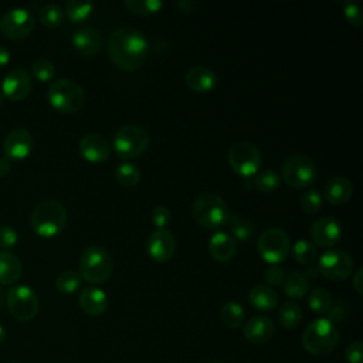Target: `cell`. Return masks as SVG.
<instances>
[{
  "label": "cell",
  "instance_id": "277c9868",
  "mask_svg": "<svg viewBox=\"0 0 363 363\" xmlns=\"http://www.w3.org/2000/svg\"><path fill=\"white\" fill-rule=\"evenodd\" d=\"M339 342V330L328 318H318L312 320L303 330L302 346L313 356H323L330 353Z\"/></svg>",
  "mask_w": 363,
  "mask_h": 363
},
{
  "label": "cell",
  "instance_id": "836d02e7",
  "mask_svg": "<svg viewBox=\"0 0 363 363\" xmlns=\"http://www.w3.org/2000/svg\"><path fill=\"white\" fill-rule=\"evenodd\" d=\"M332 303V295L323 288H315L308 296V305L315 313H328Z\"/></svg>",
  "mask_w": 363,
  "mask_h": 363
},
{
  "label": "cell",
  "instance_id": "4fadbf2b",
  "mask_svg": "<svg viewBox=\"0 0 363 363\" xmlns=\"http://www.w3.org/2000/svg\"><path fill=\"white\" fill-rule=\"evenodd\" d=\"M34 28V17L24 7H13L3 13L0 18L1 33L13 40L28 35Z\"/></svg>",
  "mask_w": 363,
  "mask_h": 363
},
{
  "label": "cell",
  "instance_id": "60d3db41",
  "mask_svg": "<svg viewBox=\"0 0 363 363\" xmlns=\"http://www.w3.org/2000/svg\"><path fill=\"white\" fill-rule=\"evenodd\" d=\"M343 14H345L346 20L349 21V24H352L353 27H362L363 18H362V13H360L357 3H354L352 0H346L343 3Z\"/></svg>",
  "mask_w": 363,
  "mask_h": 363
},
{
  "label": "cell",
  "instance_id": "484cf974",
  "mask_svg": "<svg viewBox=\"0 0 363 363\" xmlns=\"http://www.w3.org/2000/svg\"><path fill=\"white\" fill-rule=\"evenodd\" d=\"M23 272L21 261L10 251H0V284L10 285L16 282Z\"/></svg>",
  "mask_w": 363,
  "mask_h": 363
},
{
  "label": "cell",
  "instance_id": "ba28073f",
  "mask_svg": "<svg viewBox=\"0 0 363 363\" xmlns=\"http://www.w3.org/2000/svg\"><path fill=\"white\" fill-rule=\"evenodd\" d=\"M281 176L286 186L294 189H305L315 183L318 169L309 156L294 153L284 160L281 166Z\"/></svg>",
  "mask_w": 363,
  "mask_h": 363
},
{
  "label": "cell",
  "instance_id": "f546056e",
  "mask_svg": "<svg viewBox=\"0 0 363 363\" xmlns=\"http://www.w3.org/2000/svg\"><path fill=\"white\" fill-rule=\"evenodd\" d=\"M220 316H221V320L225 326L231 328V329H235L238 326H241L245 320V311L244 308L238 303V302H234V301H228L223 305L221 308V312H220Z\"/></svg>",
  "mask_w": 363,
  "mask_h": 363
},
{
  "label": "cell",
  "instance_id": "30bf717a",
  "mask_svg": "<svg viewBox=\"0 0 363 363\" xmlns=\"http://www.w3.org/2000/svg\"><path fill=\"white\" fill-rule=\"evenodd\" d=\"M291 248L286 231L279 227L265 228L257 242L258 254L269 265H279L288 255Z\"/></svg>",
  "mask_w": 363,
  "mask_h": 363
},
{
  "label": "cell",
  "instance_id": "f5cc1de1",
  "mask_svg": "<svg viewBox=\"0 0 363 363\" xmlns=\"http://www.w3.org/2000/svg\"><path fill=\"white\" fill-rule=\"evenodd\" d=\"M208 363H218V362H208Z\"/></svg>",
  "mask_w": 363,
  "mask_h": 363
},
{
  "label": "cell",
  "instance_id": "5bb4252c",
  "mask_svg": "<svg viewBox=\"0 0 363 363\" xmlns=\"http://www.w3.org/2000/svg\"><path fill=\"white\" fill-rule=\"evenodd\" d=\"M147 254L156 262H167L176 251V238L167 228L155 230L150 233L146 242Z\"/></svg>",
  "mask_w": 363,
  "mask_h": 363
},
{
  "label": "cell",
  "instance_id": "8fae6325",
  "mask_svg": "<svg viewBox=\"0 0 363 363\" xmlns=\"http://www.w3.org/2000/svg\"><path fill=\"white\" fill-rule=\"evenodd\" d=\"M353 258L349 252L339 248H329L318 262V272L330 281H345L353 272Z\"/></svg>",
  "mask_w": 363,
  "mask_h": 363
},
{
  "label": "cell",
  "instance_id": "44dd1931",
  "mask_svg": "<svg viewBox=\"0 0 363 363\" xmlns=\"http://www.w3.org/2000/svg\"><path fill=\"white\" fill-rule=\"evenodd\" d=\"M184 82L189 89L197 94H204L213 91L217 86V75L208 67L194 65L186 72Z\"/></svg>",
  "mask_w": 363,
  "mask_h": 363
},
{
  "label": "cell",
  "instance_id": "83f0119b",
  "mask_svg": "<svg viewBox=\"0 0 363 363\" xmlns=\"http://www.w3.org/2000/svg\"><path fill=\"white\" fill-rule=\"evenodd\" d=\"M250 189H255L261 193H272L275 191L281 184V177L277 172L267 169L262 172H258L251 179H245Z\"/></svg>",
  "mask_w": 363,
  "mask_h": 363
},
{
  "label": "cell",
  "instance_id": "7bdbcfd3",
  "mask_svg": "<svg viewBox=\"0 0 363 363\" xmlns=\"http://www.w3.org/2000/svg\"><path fill=\"white\" fill-rule=\"evenodd\" d=\"M285 271L279 267V265H269L267 269H265V274H264V278L268 284V286H278L284 282L285 279Z\"/></svg>",
  "mask_w": 363,
  "mask_h": 363
},
{
  "label": "cell",
  "instance_id": "681fc988",
  "mask_svg": "<svg viewBox=\"0 0 363 363\" xmlns=\"http://www.w3.org/2000/svg\"><path fill=\"white\" fill-rule=\"evenodd\" d=\"M9 60H10V52H9V50H7L6 47L0 45V67L6 65V64L9 62Z\"/></svg>",
  "mask_w": 363,
  "mask_h": 363
},
{
  "label": "cell",
  "instance_id": "816d5d0a",
  "mask_svg": "<svg viewBox=\"0 0 363 363\" xmlns=\"http://www.w3.org/2000/svg\"><path fill=\"white\" fill-rule=\"evenodd\" d=\"M3 102H4V95L0 92V106L3 105Z\"/></svg>",
  "mask_w": 363,
  "mask_h": 363
},
{
  "label": "cell",
  "instance_id": "ffe728a7",
  "mask_svg": "<svg viewBox=\"0 0 363 363\" xmlns=\"http://www.w3.org/2000/svg\"><path fill=\"white\" fill-rule=\"evenodd\" d=\"M242 333L247 340L255 345L267 343L275 333L274 322L268 316L255 315L250 318L242 329Z\"/></svg>",
  "mask_w": 363,
  "mask_h": 363
},
{
  "label": "cell",
  "instance_id": "5b68a950",
  "mask_svg": "<svg viewBox=\"0 0 363 363\" xmlns=\"http://www.w3.org/2000/svg\"><path fill=\"white\" fill-rule=\"evenodd\" d=\"M113 271L111 254L99 245L86 247L79 257V277L89 284L106 282Z\"/></svg>",
  "mask_w": 363,
  "mask_h": 363
},
{
  "label": "cell",
  "instance_id": "d4e9b609",
  "mask_svg": "<svg viewBox=\"0 0 363 363\" xmlns=\"http://www.w3.org/2000/svg\"><path fill=\"white\" fill-rule=\"evenodd\" d=\"M250 303L258 311H272L278 305V294L268 285H254L248 292Z\"/></svg>",
  "mask_w": 363,
  "mask_h": 363
},
{
  "label": "cell",
  "instance_id": "1f68e13d",
  "mask_svg": "<svg viewBox=\"0 0 363 363\" xmlns=\"http://www.w3.org/2000/svg\"><path fill=\"white\" fill-rule=\"evenodd\" d=\"M92 10H94V4L91 1L68 0L65 3L64 13L72 23H81L92 14Z\"/></svg>",
  "mask_w": 363,
  "mask_h": 363
},
{
  "label": "cell",
  "instance_id": "9c48e42d",
  "mask_svg": "<svg viewBox=\"0 0 363 363\" xmlns=\"http://www.w3.org/2000/svg\"><path fill=\"white\" fill-rule=\"evenodd\" d=\"M227 162L234 173L244 179H251L261 167L262 155L254 143L240 140L230 146L227 152Z\"/></svg>",
  "mask_w": 363,
  "mask_h": 363
},
{
  "label": "cell",
  "instance_id": "603a6c76",
  "mask_svg": "<svg viewBox=\"0 0 363 363\" xmlns=\"http://www.w3.org/2000/svg\"><path fill=\"white\" fill-rule=\"evenodd\" d=\"M78 303L81 309L91 316L102 315L108 309V296L98 286H86L79 292Z\"/></svg>",
  "mask_w": 363,
  "mask_h": 363
},
{
  "label": "cell",
  "instance_id": "3957f363",
  "mask_svg": "<svg viewBox=\"0 0 363 363\" xmlns=\"http://www.w3.org/2000/svg\"><path fill=\"white\" fill-rule=\"evenodd\" d=\"M194 221L207 230H218L227 224L230 210L224 199L216 193H203L191 204Z\"/></svg>",
  "mask_w": 363,
  "mask_h": 363
},
{
  "label": "cell",
  "instance_id": "4dcf8cb0",
  "mask_svg": "<svg viewBox=\"0 0 363 363\" xmlns=\"http://www.w3.org/2000/svg\"><path fill=\"white\" fill-rule=\"evenodd\" d=\"M289 251L292 252V257L296 262L303 264V265H309L312 264L316 257H318V250L316 245L308 240H298L292 244V247L289 248Z\"/></svg>",
  "mask_w": 363,
  "mask_h": 363
},
{
  "label": "cell",
  "instance_id": "b9f144b4",
  "mask_svg": "<svg viewBox=\"0 0 363 363\" xmlns=\"http://www.w3.org/2000/svg\"><path fill=\"white\" fill-rule=\"evenodd\" d=\"M172 220V213L164 206H156L152 211V221L156 227V230L166 228Z\"/></svg>",
  "mask_w": 363,
  "mask_h": 363
},
{
  "label": "cell",
  "instance_id": "9a60e30c",
  "mask_svg": "<svg viewBox=\"0 0 363 363\" xmlns=\"http://www.w3.org/2000/svg\"><path fill=\"white\" fill-rule=\"evenodd\" d=\"M342 237V225L335 217H320L311 227V238L315 245L330 248Z\"/></svg>",
  "mask_w": 363,
  "mask_h": 363
},
{
  "label": "cell",
  "instance_id": "ac0fdd59",
  "mask_svg": "<svg viewBox=\"0 0 363 363\" xmlns=\"http://www.w3.org/2000/svg\"><path fill=\"white\" fill-rule=\"evenodd\" d=\"M81 156L91 163H102L109 157L111 146L108 140L99 133H86L81 138L78 145Z\"/></svg>",
  "mask_w": 363,
  "mask_h": 363
},
{
  "label": "cell",
  "instance_id": "ab89813d",
  "mask_svg": "<svg viewBox=\"0 0 363 363\" xmlns=\"http://www.w3.org/2000/svg\"><path fill=\"white\" fill-rule=\"evenodd\" d=\"M33 74L40 81H50L55 75V67L54 64L47 58H38L33 62Z\"/></svg>",
  "mask_w": 363,
  "mask_h": 363
},
{
  "label": "cell",
  "instance_id": "74e56055",
  "mask_svg": "<svg viewBox=\"0 0 363 363\" xmlns=\"http://www.w3.org/2000/svg\"><path fill=\"white\" fill-rule=\"evenodd\" d=\"M40 21L47 27H57L64 20V10L54 3H48L43 6L38 11Z\"/></svg>",
  "mask_w": 363,
  "mask_h": 363
},
{
  "label": "cell",
  "instance_id": "4316f807",
  "mask_svg": "<svg viewBox=\"0 0 363 363\" xmlns=\"http://www.w3.org/2000/svg\"><path fill=\"white\" fill-rule=\"evenodd\" d=\"M282 284L285 295L292 299H302L309 289V281L299 271H291L286 274Z\"/></svg>",
  "mask_w": 363,
  "mask_h": 363
},
{
  "label": "cell",
  "instance_id": "52a82bcc",
  "mask_svg": "<svg viewBox=\"0 0 363 363\" xmlns=\"http://www.w3.org/2000/svg\"><path fill=\"white\" fill-rule=\"evenodd\" d=\"M150 138L146 129L128 123L121 126L113 136V152L119 159L129 160L140 156L149 146Z\"/></svg>",
  "mask_w": 363,
  "mask_h": 363
},
{
  "label": "cell",
  "instance_id": "ee69618b",
  "mask_svg": "<svg viewBox=\"0 0 363 363\" xmlns=\"http://www.w3.org/2000/svg\"><path fill=\"white\" fill-rule=\"evenodd\" d=\"M345 357L347 363H363V343L354 340L345 349Z\"/></svg>",
  "mask_w": 363,
  "mask_h": 363
},
{
  "label": "cell",
  "instance_id": "f35d334b",
  "mask_svg": "<svg viewBox=\"0 0 363 363\" xmlns=\"http://www.w3.org/2000/svg\"><path fill=\"white\" fill-rule=\"evenodd\" d=\"M322 203H323V197H322L320 191H318L315 189L306 190L301 196V207L308 214L318 213L322 208Z\"/></svg>",
  "mask_w": 363,
  "mask_h": 363
},
{
  "label": "cell",
  "instance_id": "bcb514c9",
  "mask_svg": "<svg viewBox=\"0 0 363 363\" xmlns=\"http://www.w3.org/2000/svg\"><path fill=\"white\" fill-rule=\"evenodd\" d=\"M352 282H353V288L356 289V292H357L359 295H362V294H363V269H362V268H359V269L353 274Z\"/></svg>",
  "mask_w": 363,
  "mask_h": 363
},
{
  "label": "cell",
  "instance_id": "f1b7e54d",
  "mask_svg": "<svg viewBox=\"0 0 363 363\" xmlns=\"http://www.w3.org/2000/svg\"><path fill=\"white\" fill-rule=\"evenodd\" d=\"M227 224L230 225L231 235L235 241H248L254 237V224L237 213H230Z\"/></svg>",
  "mask_w": 363,
  "mask_h": 363
},
{
  "label": "cell",
  "instance_id": "e0dca14e",
  "mask_svg": "<svg viewBox=\"0 0 363 363\" xmlns=\"http://www.w3.org/2000/svg\"><path fill=\"white\" fill-rule=\"evenodd\" d=\"M33 149V136L24 128H14L3 139V150L9 159H24Z\"/></svg>",
  "mask_w": 363,
  "mask_h": 363
},
{
  "label": "cell",
  "instance_id": "7402d4cb",
  "mask_svg": "<svg viewBox=\"0 0 363 363\" xmlns=\"http://www.w3.org/2000/svg\"><path fill=\"white\" fill-rule=\"evenodd\" d=\"M210 255L217 262H228L237 252V241L227 231H217L208 241Z\"/></svg>",
  "mask_w": 363,
  "mask_h": 363
},
{
  "label": "cell",
  "instance_id": "cb8c5ba5",
  "mask_svg": "<svg viewBox=\"0 0 363 363\" xmlns=\"http://www.w3.org/2000/svg\"><path fill=\"white\" fill-rule=\"evenodd\" d=\"M323 194L329 204L340 206L350 200L353 194V184L345 176H335L326 183Z\"/></svg>",
  "mask_w": 363,
  "mask_h": 363
},
{
  "label": "cell",
  "instance_id": "f6af8a7d",
  "mask_svg": "<svg viewBox=\"0 0 363 363\" xmlns=\"http://www.w3.org/2000/svg\"><path fill=\"white\" fill-rule=\"evenodd\" d=\"M18 240L17 231L11 225H0V247L1 248H10L13 247Z\"/></svg>",
  "mask_w": 363,
  "mask_h": 363
},
{
  "label": "cell",
  "instance_id": "7a4b0ae2",
  "mask_svg": "<svg viewBox=\"0 0 363 363\" xmlns=\"http://www.w3.org/2000/svg\"><path fill=\"white\" fill-rule=\"evenodd\" d=\"M31 228L41 237L60 234L67 224V210L58 200L48 199L35 204L30 216Z\"/></svg>",
  "mask_w": 363,
  "mask_h": 363
},
{
  "label": "cell",
  "instance_id": "d6a6232c",
  "mask_svg": "<svg viewBox=\"0 0 363 363\" xmlns=\"http://www.w3.org/2000/svg\"><path fill=\"white\" fill-rule=\"evenodd\" d=\"M302 319V311L299 308L298 303L289 301V302H285L281 308H279V312H278V320L279 323L286 328V329H292L295 326L299 325Z\"/></svg>",
  "mask_w": 363,
  "mask_h": 363
},
{
  "label": "cell",
  "instance_id": "d6986e66",
  "mask_svg": "<svg viewBox=\"0 0 363 363\" xmlns=\"http://www.w3.org/2000/svg\"><path fill=\"white\" fill-rule=\"evenodd\" d=\"M74 48L84 57H95L102 50V35L95 27H82L72 34Z\"/></svg>",
  "mask_w": 363,
  "mask_h": 363
},
{
  "label": "cell",
  "instance_id": "7dc6e473",
  "mask_svg": "<svg viewBox=\"0 0 363 363\" xmlns=\"http://www.w3.org/2000/svg\"><path fill=\"white\" fill-rule=\"evenodd\" d=\"M11 169V159L7 156L0 157V176H6Z\"/></svg>",
  "mask_w": 363,
  "mask_h": 363
},
{
  "label": "cell",
  "instance_id": "6da1fadb",
  "mask_svg": "<svg viewBox=\"0 0 363 363\" xmlns=\"http://www.w3.org/2000/svg\"><path fill=\"white\" fill-rule=\"evenodd\" d=\"M149 51V43L143 33L132 27H122L111 33L108 40L109 60L123 71L139 69Z\"/></svg>",
  "mask_w": 363,
  "mask_h": 363
},
{
  "label": "cell",
  "instance_id": "8d00e7d4",
  "mask_svg": "<svg viewBox=\"0 0 363 363\" xmlns=\"http://www.w3.org/2000/svg\"><path fill=\"white\" fill-rule=\"evenodd\" d=\"M116 182L123 187H135L140 180L139 169L132 163H122L115 172Z\"/></svg>",
  "mask_w": 363,
  "mask_h": 363
},
{
  "label": "cell",
  "instance_id": "f907efd6",
  "mask_svg": "<svg viewBox=\"0 0 363 363\" xmlns=\"http://www.w3.org/2000/svg\"><path fill=\"white\" fill-rule=\"evenodd\" d=\"M6 335H7V333H6V329H4V326H3V325H0V343H1V342L6 339Z\"/></svg>",
  "mask_w": 363,
  "mask_h": 363
},
{
  "label": "cell",
  "instance_id": "e575fe53",
  "mask_svg": "<svg viewBox=\"0 0 363 363\" xmlns=\"http://www.w3.org/2000/svg\"><path fill=\"white\" fill-rule=\"evenodd\" d=\"M125 7L136 16H152L160 11L163 3L160 0H125Z\"/></svg>",
  "mask_w": 363,
  "mask_h": 363
},
{
  "label": "cell",
  "instance_id": "d590c367",
  "mask_svg": "<svg viewBox=\"0 0 363 363\" xmlns=\"http://www.w3.org/2000/svg\"><path fill=\"white\" fill-rule=\"evenodd\" d=\"M81 285V277L74 269H64L55 278V286L62 294H74Z\"/></svg>",
  "mask_w": 363,
  "mask_h": 363
},
{
  "label": "cell",
  "instance_id": "db71d44e",
  "mask_svg": "<svg viewBox=\"0 0 363 363\" xmlns=\"http://www.w3.org/2000/svg\"><path fill=\"white\" fill-rule=\"evenodd\" d=\"M9 363H17V362H9Z\"/></svg>",
  "mask_w": 363,
  "mask_h": 363
},
{
  "label": "cell",
  "instance_id": "2e32d148",
  "mask_svg": "<svg viewBox=\"0 0 363 363\" xmlns=\"http://www.w3.org/2000/svg\"><path fill=\"white\" fill-rule=\"evenodd\" d=\"M31 89V77L23 68H11L1 81L3 95L13 101L24 99Z\"/></svg>",
  "mask_w": 363,
  "mask_h": 363
},
{
  "label": "cell",
  "instance_id": "7c38bea8",
  "mask_svg": "<svg viewBox=\"0 0 363 363\" xmlns=\"http://www.w3.org/2000/svg\"><path fill=\"white\" fill-rule=\"evenodd\" d=\"M6 303L9 312L21 322L31 320L38 312V296L27 285L13 286L6 295Z\"/></svg>",
  "mask_w": 363,
  "mask_h": 363
},
{
  "label": "cell",
  "instance_id": "c3c4849f",
  "mask_svg": "<svg viewBox=\"0 0 363 363\" xmlns=\"http://www.w3.org/2000/svg\"><path fill=\"white\" fill-rule=\"evenodd\" d=\"M177 7L184 11V13H190V11H194L197 4L194 1H189V0H182L177 3Z\"/></svg>",
  "mask_w": 363,
  "mask_h": 363
},
{
  "label": "cell",
  "instance_id": "8992f818",
  "mask_svg": "<svg viewBox=\"0 0 363 363\" xmlns=\"http://www.w3.org/2000/svg\"><path fill=\"white\" fill-rule=\"evenodd\" d=\"M47 98L51 106L62 113L78 112L85 104L84 88L68 78L52 81L47 89Z\"/></svg>",
  "mask_w": 363,
  "mask_h": 363
}]
</instances>
